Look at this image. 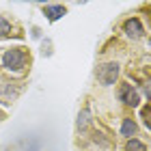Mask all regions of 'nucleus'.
<instances>
[{"label": "nucleus", "instance_id": "nucleus-1", "mask_svg": "<svg viewBox=\"0 0 151 151\" xmlns=\"http://www.w3.org/2000/svg\"><path fill=\"white\" fill-rule=\"evenodd\" d=\"M28 63V52L26 47H9L2 54V67L6 71H22Z\"/></svg>", "mask_w": 151, "mask_h": 151}, {"label": "nucleus", "instance_id": "nucleus-2", "mask_svg": "<svg viewBox=\"0 0 151 151\" xmlns=\"http://www.w3.org/2000/svg\"><path fill=\"white\" fill-rule=\"evenodd\" d=\"M95 76H97V82L104 86H112L116 78H119V63H114V60H110V63H104L97 67V71H95Z\"/></svg>", "mask_w": 151, "mask_h": 151}, {"label": "nucleus", "instance_id": "nucleus-3", "mask_svg": "<svg viewBox=\"0 0 151 151\" xmlns=\"http://www.w3.org/2000/svg\"><path fill=\"white\" fill-rule=\"evenodd\" d=\"M119 99L125 106H132V108L140 106V95H138V91H136L129 82H121V84H119Z\"/></svg>", "mask_w": 151, "mask_h": 151}, {"label": "nucleus", "instance_id": "nucleus-4", "mask_svg": "<svg viewBox=\"0 0 151 151\" xmlns=\"http://www.w3.org/2000/svg\"><path fill=\"white\" fill-rule=\"evenodd\" d=\"M123 32H125L132 41H138V39H142V35H145V28H142L138 17H129V19H125V24H123Z\"/></svg>", "mask_w": 151, "mask_h": 151}, {"label": "nucleus", "instance_id": "nucleus-5", "mask_svg": "<svg viewBox=\"0 0 151 151\" xmlns=\"http://www.w3.org/2000/svg\"><path fill=\"white\" fill-rule=\"evenodd\" d=\"M43 13H45V17L50 19V22H56V19H60L67 13V9L63 4H47V6H43Z\"/></svg>", "mask_w": 151, "mask_h": 151}, {"label": "nucleus", "instance_id": "nucleus-6", "mask_svg": "<svg viewBox=\"0 0 151 151\" xmlns=\"http://www.w3.org/2000/svg\"><path fill=\"white\" fill-rule=\"evenodd\" d=\"M136 129H138L136 121L129 119V116H125V119H123V123H121V134L129 140V138H134V136H136Z\"/></svg>", "mask_w": 151, "mask_h": 151}, {"label": "nucleus", "instance_id": "nucleus-7", "mask_svg": "<svg viewBox=\"0 0 151 151\" xmlns=\"http://www.w3.org/2000/svg\"><path fill=\"white\" fill-rule=\"evenodd\" d=\"M125 151H147V145L138 138H129L125 142Z\"/></svg>", "mask_w": 151, "mask_h": 151}, {"label": "nucleus", "instance_id": "nucleus-8", "mask_svg": "<svg viewBox=\"0 0 151 151\" xmlns=\"http://www.w3.org/2000/svg\"><path fill=\"white\" fill-rule=\"evenodd\" d=\"M11 35V22L4 15H0V37H9Z\"/></svg>", "mask_w": 151, "mask_h": 151}, {"label": "nucleus", "instance_id": "nucleus-9", "mask_svg": "<svg viewBox=\"0 0 151 151\" xmlns=\"http://www.w3.org/2000/svg\"><path fill=\"white\" fill-rule=\"evenodd\" d=\"M88 123H91V114H88V110H82L78 114V129H84Z\"/></svg>", "mask_w": 151, "mask_h": 151}, {"label": "nucleus", "instance_id": "nucleus-10", "mask_svg": "<svg viewBox=\"0 0 151 151\" xmlns=\"http://www.w3.org/2000/svg\"><path fill=\"white\" fill-rule=\"evenodd\" d=\"M142 119H145V125L151 129V108H145V110H142Z\"/></svg>", "mask_w": 151, "mask_h": 151}, {"label": "nucleus", "instance_id": "nucleus-11", "mask_svg": "<svg viewBox=\"0 0 151 151\" xmlns=\"http://www.w3.org/2000/svg\"><path fill=\"white\" fill-rule=\"evenodd\" d=\"M2 119H4V112H2V110H0V121H2Z\"/></svg>", "mask_w": 151, "mask_h": 151}]
</instances>
